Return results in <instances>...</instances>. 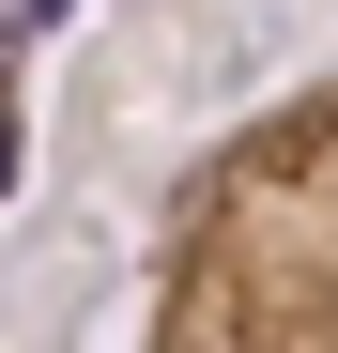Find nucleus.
Here are the masks:
<instances>
[{"label": "nucleus", "mask_w": 338, "mask_h": 353, "mask_svg": "<svg viewBox=\"0 0 338 353\" xmlns=\"http://www.w3.org/2000/svg\"><path fill=\"white\" fill-rule=\"evenodd\" d=\"M139 353H338V62L169 185Z\"/></svg>", "instance_id": "nucleus-1"}, {"label": "nucleus", "mask_w": 338, "mask_h": 353, "mask_svg": "<svg viewBox=\"0 0 338 353\" xmlns=\"http://www.w3.org/2000/svg\"><path fill=\"white\" fill-rule=\"evenodd\" d=\"M31 169V0H0V200Z\"/></svg>", "instance_id": "nucleus-2"}]
</instances>
